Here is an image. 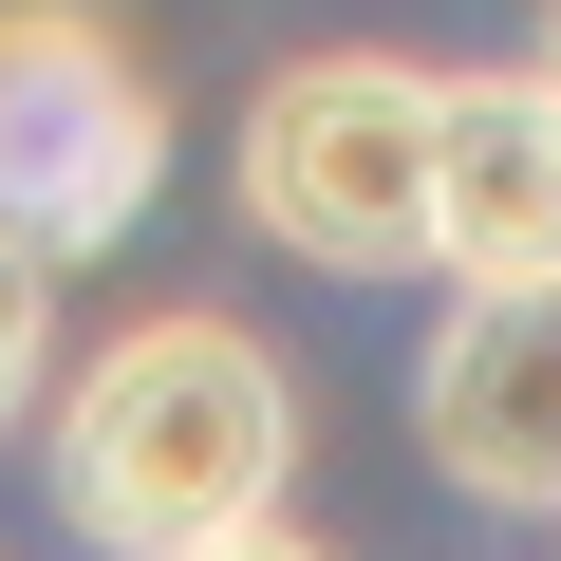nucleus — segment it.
<instances>
[{
  "instance_id": "nucleus-1",
  "label": "nucleus",
  "mask_w": 561,
  "mask_h": 561,
  "mask_svg": "<svg viewBox=\"0 0 561 561\" xmlns=\"http://www.w3.org/2000/svg\"><path fill=\"white\" fill-rule=\"evenodd\" d=\"M300 486V375L225 300H150L57 375V524L113 561H206L262 542Z\"/></svg>"
},
{
  "instance_id": "nucleus-3",
  "label": "nucleus",
  "mask_w": 561,
  "mask_h": 561,
  "mask_svg": "<svg viewBox=\"0 0 561 561\" xmlns=\"http://www.w3.org/2000/svg\"><path fill=\"white\" fill-rule=\"evenodd\" d=\"M169 206V94L94 0H0V243L113 262Z\"/></svg>"
},
{
  "instance_id": "nucleus-8",
  "label": "nucleus",
  "mask_w": 561,
  "mask_h": 561,
  "mask_svg": "<svg viewBox=\"0 0 561 561\" xmlns=\"http://www.w3.org/2000/svg\"><path fill=\"white\" fill-rule=\"evenodd\" d=\"M542 76H561V0H542Z\"/></svg>"
},
{
  "instance_id": "nucleus-7",
  "label": "nucleus",
  "mask_w": 561,
  "mask_h": 561,
  "mask_svg": "<svg viewBox=\"0 0 561 561\" xmlns=\"http://www.w3.org/2000/svg\"><path fill=\"white\" fill-rule=\"evenodd\" d=\"M206 561H337V542H300V524H262V542H206Z\"/></svg>"
},
{
  "instance_id": "nucleus-5",
  "label": "nucleus",
  "mask_w": 561,
  "mask_h": 561,
  "mask_svg": "<svg viewBox=\"0 0 561 561\" xmlns=\"http://www.w3.org/2000/svg\"><path fill=\"white\" fill-rule=\"evenodd\" d=\"M431 280L449 300L561 280V76L542 57H486L431 113Z\"/></svg>"
},
{
  "instance_id": "nucleus-6",
  "label": "nucleus",
  "mask_w": 561,
  "mask_h": 561,
  "mask_svg": "<svg viewBox=\"0 0 561 561\" xmlns=\"http://www.w3.org/2000/svg\"><path fill=\"white\" fill-rule=\"evenodd\" d=\"M38 375H57V262H20V243H0V449H20Z\"/></svg>"
},
{
  "instance_id": "nucleus-2",
  "label": "nucleus",
  "mask_w": 561,
  "mask_h": 561,
  "mask_svg": "<svg viewBox=\"0 0 561 561\" xmlns=\"http://www.w3.org/2000/svg\"><path fill=\"white\" fill-rule=\"evenodd\" d=\"M431 113L449 76L393 57V38H319V57H280L225 131V187L280 262H319V280H431Z\"/></svg>"
},
{
  "instance_id": "nucleus-4",
  "label": "nucleus",
  "mask_w": 561,
  "mask_h": 561,
  "mask_svg": "<svg viewBox=\"0 0 561 561\" xmlns=\"http://www.w3.org/2000/svg\"><path fill=\"white\" fill-rule=\"evenodd\" d=\"M412 449L468 505L561 524V280H505V300H449L412 356Z\"/></svg>"
}]
</instances>
